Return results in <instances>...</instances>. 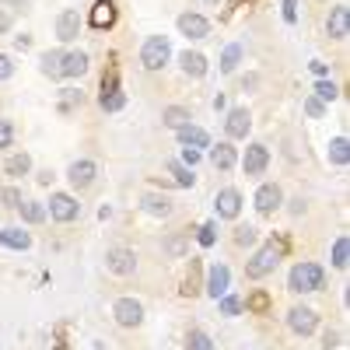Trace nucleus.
I'll return each instance as SVG.
<instances>
[{
	"instance_id": "38",
	"label": "nucleus",
	"mask_w": 350,
	"mask_h": 350,
	"mask_svg": "<svg viewBox=\"0 0 350 350\" xmlns=\"http://www.w3.org/2000/svg\"><path fill=\"white\" fill-rule=\"evenodd\" d=\"M14 148V123L11 120H0V151Z\"/></svg>"
},
{
	"instance_id": "22",
	"label": "nucleus",
	"mask_w": 350,
	"mask_h": 350,
	"mask_svg": "<svg viewBox=\"0 0 350 350\" xmlns=\"http://www.w3.org/2000/svg\"><path fill=\"white\" fill-rule=\"evenodd\" d=\"M242 60H245V46L242 42H228L224 53H221V74H235Z\"/></svg>"
},
{
	"instance_id": "48",
	"label": "nucleus",
	"mask_w": 350,
	"mask_h": 350,
	"mask_svg": "<svg viewBox=\"0 0 350 350\" xmlns=\"http://www.w3.org/2000/svg\"><path fill=\"white\" fill-rule=\"evenodd\" d=\"M214 109L224 112V109H228V98H224V95H214Z\"/></svg>"
},
{
	"instance_id": "31",
	"label": "nucleus",
	"mask_w": 350,
	"mask_h": 350,
	"mask_svg": "<svg viewBox=\"0 0 350 350\" xmlns=\"http://www.w3.org/2000/svg\"><path fill=\"white\" fill-rule=\"evenodd\" d=\"M315 98H319V102H336V98H340V88H336L329 77H319V81H315Z\"/></svg>"
},
{
	"instance_id": "52",
	"label": "nucleus",
	"mask_w": 350,
	"mask_h": 350,
	"mask_svg": "<svg viewBox=\"0 0 350 350\" xmlns=\"http://www.w3.org/2000/svg\"><path fill=\"white\" fill-rule=\"evenodd\" d=\"M207 4H217V0H207Z\"/></svg>"
},
{
	"instance_id": "24",
	"label": "nucleus",
	"mask_w": 350,
	"mask_h": 350,
	"mask_svg": "<svg viewBox=\"0 0 350 350\" xmlns=\"http://www.w3.org/2000/svg\"><path fill=\"white\" fill-rule=\"evenodd\" d=\"M326 158H329V165L347 168V161H350V144H347V137H333V140H329Z\"/></svg>"
},
{
	"instance_id": "46",
	"label": "nucleus",
	"mask_w": 350,
	"mask_h": 350,
	"mask_svg": "<svg viewBox=\"0 0 350 350\" xmlns=\"http://www.w3.org/2000/svg\"><path fill=\"white\" fill-rule=\"evenodd\" d=\"M308 67H312V74H315V77H329V67H326L323 60H312Z\"/></svg>"
},
{
	"instance_id": "12",
	"label": "nucleus",
	"mask_w": 350,
	"mask_h": 350,
	"mask_svg": "<svg viewBox=\"0 0 350 350\" xmlns=\"http://www.w3.org/2000/svg\"><path fill=\"white\" fill-rule=\"evenodd\" d=\"M270 165V151H267V144H249L245 154H242V168L245 175H262Z\"/></svg>"
},
{
	"instance_id": "3",
	"label": "nucleus",
	"mask_w": 350,
	"mask_h": 350,
	"mask_svg": "<svg viewBox=\"0 0 350 350\" xmlns=\"http://www.w3.org/2000/svg\"><path fill=\"white\" fill-rule=\"evenodd\" d=\"M168 60H172V42H168L165 36L144 39V46H140V64H144V70H161Z\"/></svg>"
},
{
	"instance_id": "36",
	"label": "nucleus",
	"mask_w": 350,
	"mask_h": 350,
	"mask_svg": "<svg viewBox=\"0 0 350 350\" xmlns=\"http://www.w3.org/2000/svg\"><path fill=\"white\" fill-rule=\"evenodd\" d=\"M329 256H333L329 262H333L336 270H347V235H340V239L333 242V252H329Z\"/></svg>"
},
{
	"instance_id": "1",
	"label": "nucleus",
	"mask_w": 350,
	"mask_h": 350,
	"mask_svg": "<svg viewBox=\"0 0 350 350\" xmlns=\"http://www.w3.org/2000/svg\"><path fill=\"white\" fill-rule=\"evenodd\" d=\"M326 284V270L319 267V262H295L287 273V287L295 291V295H312V291H323Z\"/></svg>"
},
{
	"instance_id": "15",
	"label": "nucleus",
	"mask_w": 350,
	"mask_h": 350,
	"mask_svg": "<svg viewBox=\"0 0 350 350\" xmlns=\"http://www.w3.org/2000/svg\"><path fill=\"white\" fill-rule=\"evenodd\" d=\"M175 25H179V32L186 36V39H207L211 36V21L207 18H203V14H179V21H175Z\"/></svg>"
},
{
	"instance_id": "4",
	"label": "nucleus",
	"mask_w": 350,
	"mask_h": 350,
	"mask_svg": "<svg viewBox=\"0 0 350 350\" xmlns=\"http://www.w3.org/2000/svg\"><path fill=\"white\" fill-rule=\"evenodd\" d=\"M46 214H49L53 221H60V224H70V221H77V214H81V203H77V196H70V193H53Z\"/></svg>"
},
{
	"instance_id": "26",
	"label": "nucleus",
	"mask_w": 350,
	"mask_h": 350,
	"mask_svg": "<svg viewBox=\"0 0 350 350\" xmlns=\"http://www.w3.org/2000/svg\"><path fill=\"white\" fill-rule=\"evenodd\" d=\"M189 120H193V116H189V109H183V105H168V109L161 112V123H165L168 130H183Z\"/></svg>"
},
{
	"instance_id": "29",
	"label": "nucleus",
	"mask_w": 350,
	"mask_h": 350,
	"mask_svg": "<svg viewBox=\"0 0 350 350\" xmlns=\"http://www.w3.org/2000/svg\"><path fill=\"white\" fill-rule=\"evenodd\" d=\"M186 350H217V343H214L207 333H203V329L193 326V329L186 333Z\"/></svg>"
},
{
	"instance_id": "35",
	"label": "nucleus",
	"mask_w": 350,
	"mask_h": 350,
	"mask_svg": "<svg viewBox=\"0 0 350 350\" xmlns=\"http://www.w3.org/2000/svg\"><path fill=\"white\" fill-rule=\"evenodd\" d=\"M98 102H102L105 112H120L126 105V95L123 92H105V95H98Z\"/></svg>"
},
{
	"instance_id": "11",
	"label": "nucleus",
	"mask_w": 350,
	"mask_h": 350,
	"mask_svg": "<svg viewBox=\"0 0 350 350\" xmlns=\"http://www.w3.org/2000/svg\"><path fill=\"white\" fill-rule=\"evenodd\" d=\"M214 211H217V217L221 221H235L239 214H242V193L239 189H221L217 196H214Z\"/></svg>"
},
{
	"instance_id": "40",
	"label": "nucleus",
	"mask_w": 350,
	"mask_h": 350,
	"mask_svg": "<svg viewBox=\"0 0 350 350\" xmlns=\"http://www.w3.org/2000/svg\"><path fill=\"white\" fill-rule=\"evenodd\" d=\"M308 116H312V120H323V116H326V102H319L315 95L312 98H305V105H301Z\"/></svg>"
},
{
	"instance_id": "19",
	"label": "nucleus",
	"mask_w": 350,
	"mask_h": 350,
	"mask_svg": "<svg viewBox=\"0 0 350 350\" xmlns=\"http://www.w3.org/2000/svg\"><path fill=\"white\" fill-rule=\"evenodd\" d=\"M81 36V14L77 11H64L56 18V39L60 42H74Z\"/></svg>"
},
{
	"instance_id": "42",
	"label": "nucleus",
	"mask_w": 350,
	"mask_h": 350,
	"mask_svg": "<svg viewBox=\"0 0 350 350\" xmlns=\"http://www.w3.org/2000/svg\"><path fill=\"white\" fill-rule=\"evenodd\" d=\"M284 21L287 25L298 21V0H284Z\"/></svg>"
},
{
	"instance_id": "41",
	"label": "nucleus",
	"mask_w": 350,
	"mask_h": 350,
	"mask_svg": "<svg viewBox=\"0 0 350 350\" xmlns=\"http://www.w3.org/2000/svg\"><path fill=\"white\" fill-rule=\"evenodd\" d=\"M186 245H189V239H186V235H175V239H168V242H165V252H168V256H183V252H186Z\"/></svg>"
},
{
	"instance_id": "27",
	"label": "nucleus",
	"mask_w": 350,
	"mask_h": 350,
	"mask_svg": "<svg viewBox=\"0 0 350 350\" xmlns=\"http://www.w3.org/2000/svg\"><path fill=\"white\" fill-rule=\"evenodd\" d=\"M4 172L11 175V179H21V175H28V172H32V154H11L8 158V165H4Z\"/></svg>"
},
{
	"instance_id": "28",
	"label": "nucleus",
	"mask_w": 350,
	"mask_h": 350,
	"mask_svg": "<svg viewBox=\"0 0 350 350\" xmlns=\"http://www.w3.org/2000/svg\"><path fill=\"white\" fill-rule=\"evenodd\" d=\"M60 60H64V53H60V49L42 53V56H39V70H42L46 77H53V81H56V77H60Z\"/></svg>"
},
{
	"instance_id": "8",
	"label": "nucleus",
	"mask_w": 350,
	"mask_h": 350,
	"mask_svg": "<svg viewBox=\"0 0 350 350\" xmlns=\"http://www.w3.org/2000/svg\"><path fill=\"white\" fill-rule=\"evenodd\" d=\"M315 326H319V315L308 308V305H295L287 312V329L291 333H298V336H312L315 333Z\"/></svg>"
},
{
	"instance_id": "9",
	"label": "nucleus",
	"mask_w": 350,
	"mask_h": 350,
	"mask_svg": "<svg viewBox=\"0 0 350 350\" xmlns=\"http://www.w3.org/2000/svg\"><path fill=\"white\" fill-rule=\"evenodd\" d=\"M67 179H70V186H74V189H88V186H95V179H98V165H95L92 158L70 161Z\"/></svg>"
},
{
	"instance_id": "23",
	"label": "nucleus",
	"mask_w": 350,
	"mask_h": 350,
	"mask_svg": "<svg viewBox=\"0 0 350 350\" xmlns=\"http://www.w3.org/2000/svg\"><path fill=\"white\" fill-rule=\"evenodd\" d=\"M0 245L14 249V252H25L28 245H32V235H28V231H21V228H4V231H0Z\"/></svg>"
},
{
	"instance_id": "20",
	"label": "nucleus",
	"mask_w": 350,
	"mask_h": 350,
	"mask_svg": "<svg viewBox=\"0 0 350 350\" xmlns=\"http://www.w3.org/2000/svg\"><path fill=\"white\" fill-rule=\"evenodd\" d=\"M179 67H183V74H186V77L200 81L203 74H207V56L196 53V49H186V53L179 56Z\"/></svg>"
},
{
	"instance_id": "34",
	"label": "nucleus",
	"mask_w": 350,
	"mask_h": 350,
	"mask_svg": "<svg viewBox=\"0 0 350 350\" xmlns=\"http://www.w3.org/2000/svg\"><path fill=\"white\" fill-rule=\"evenodd\" d=\"M196 242H200V249H211V245L217 242V221L200 224V231H196Z\"/></svg>"
},
{
	"instance_id": "16",
	"label": "nucleus",
	"mask_w": 350,
	"mask_h": 350,
	"mask_svg": "<svg viewBox=\"0 0 350 350\" xmlns=\"http://www.w3.org/2000/svg\"><path fill=\"white\" fill-rule=\"evenodd\" d=\"M140 207H144V214H151V217H172L175 203H172L168 193H144L140 196Z\"/></svg>"
},
{
	"instance_id": "6",
	"label": "nucleus",
	"mask_w": 350,
	"mask_h": 350,
	"mask_svg": "<svg viewBox=\"0 0 350 350\" xmlns=\"http://www.w3.org/2000/svg\"><path fill=\"white\" fill-rule=\"evenodd\" d=\"M112 319H116L123 329H137V326L144 323V305H140L137 298H120V301L112 305Z\"/></svg>"
},
{
	"instance_id": "43",
	"label": "nucleus",
	"mask_w": 350,
	"mask_h": 350,
	"mask_svg": "<svg viewBox=\"0 0 350 350\" xmlns=\"http://www.w3.org/2000/svg\"><path fill=\"white\" fill-rule=\"evenodd\" d=\"M14 74V64H11V56L8 53H0V81H8Z\"/></svg>"
},
{
	"instance_id": "17",
	"label": "nucleus",
	"mask_w": 350,
	"mask_h": 350,
	"mask_svg": "<svg viewBox=\"0 0 350 350\" xmlns=\"http://www.w3.org/2000/svg\"><path fill=\"white\" fill-rule=\"evenodd\" d=\"M88 67H92L88 53L84 49H70V53H64V60H60V77H84Z\"/></svg>"
},
{
	"instance_id": "13",
	"label": "nucleus",
	"mask_w": 350,
	"mask_h": 350,
	"mask_svg": "<svg viewBox=\"0 0 350 350\" xmlns=\"http://www.w3.org/2000/svg\"><path fill=\"white\" fill-rule=\"evenodd\" d=\"M228 287H231V270L224 267V262H214V267L207 270V298H221L228 295Z\"/></svg>"
},
{
	"instance_id": "33",
	"label": "nucleus",
	"mask_w": 350,
	"mask_h": 350,
	"mask_svg": "<svg viewBox=\"0 0 350 350\" xmlns=\"http://www.w3.org/2000/svg\"><path fill=\"white\" fill-rule=\"evenodd\" d=\"M217 308H221V315L235 319V315H242L245 301H242V298H235V295H221V298H217Z\"/></svg>"
},
{
	"instance_id": "50",
	"label": "nucleus",
	"mask_w": 350,
	"mask_h": 350,
	"mask_svg": "<svg viewBox=\"0 0 350 350\" xmlns=\"http://www.w3.org/2000/svg\"><path fill=\"white\" fill-rule=\"evenodd\" d=\"M8 28H11V18H8L4 11H0V32H8Z\"/></svg>"
},
{
	"instance_id": "10",
	"label": "nucleus",
	"mask_w": 350,
	"mask_h": 350,
	"mask_svg": "<svg viewBox=\"0 0 350 350\" xmlns=\"http://www.w3.org/2000/svg\"><path fill=\"white\" fill-rule=\"evenodd\" d=\"M280 203H284V189H280L277 183H262V186L256 189V211H259L262 217H270L273 211H280Z\"/></svg>"
},
{
	"instance_id": "47",
	"label": "nucleus",
	"mask_w": 350,
	"mask_h": 350,
	"mask_svg": "<svg viewBox=\"0 0 350 350\" xmlns=\"http://www.w3.org/2000/svg\"><path fill=\"white\" fill-rule=\"evenodd\" d=\"M14 46L18 49H28V46H32V39H28V36H14Z\"/></svg>"
},
{
	"instance_id": "21",
	"label": "nucleus",
	"mask_w": 350,
	"mask_h": 350,
	"mask_svg": "<svg viewBox=\"0 0 350 350\" xmlns=\"http://www.w3.org/2000/svg\"><path fill=\"white\" fill-rule=\"evenodd\" d=\"M211 165H214L217 172H231V168L239 165V151L224 140V144H217V148H211Z\"/></svg>"
},
{
	"instance_id": "49",
	"label": "nucleus",
	"mask_w": 350,
	"mask_h": 350,
	"mask_svg": "<svg viewBox=\"0 0 350 350\" xmlns=\"http://www.w3.org/2000/svg\"><path fill=\"white\" fill-rule=\"evenodd\" d=\"M291 214H305V203L301 200H291Z\"/></svg>"
},
{
	"instance_id": "45",
	"label": "nucleus",
	"mask_w": 350,
	"mask_h": 350,
	"mask_svg": "<svg viewBox=\"0 0 350 350\" xmlns=\"http://www.w3.org/2000/svg\"><path fill=\"white\" fill-rule=\"evenodd\" d=\"M0 196H4V203H8V207H21V193H18V189H4Z\"/></svg>"
},
{
	"instance_id": "5",
	"label": "nucleus",
	"mask_w": 350,
	"mask_h": 350,
	"mask_svg": "<svg viewBox=\"0 0 350 350\" xmlns=\"http://www.w3.org/2000/svg\"><path fill=\"white\" fill-rule=\"evenodd\" d=\"M105 270H109L112 277H130V273L137 270V256H133V249L112 245V249L105 252Z\"/></svg>"
},
{
	"instance_id": "7",
	"label": "nucleus",
	"mask_w": 350,
	"mask_h": 350,
	"mask_svg": "<svg viewBox=\"0 0 350 350\" xmlns=\"http://www.w3.org/2000/svg\"><path fill=\"white\" fill-rule=\"evenodd\" d=\"M252 130V112L245 105H235V109H228V120H224V133L231 140H245Z\"/></svg>"
},
{
	"instance_id": "18",
	"label": "nucleus",
	"mask_w": 350,
	"mask_h": 350,
	"mask_svg": "<svg viewBox=\"0 0 350 350\" xmlns=\"http://www.w3.org/2000/svg\"><path fill=\"white\" fill-rule=\"evenodd\" d=\"M175 137H179V148H193V151L211 148V133L203 126H193V123H186L183 130H175Z\"/></svg>"
},
{
	"instance_id": "44",
	"label": "nucleus",
	"mask_w": 350,
	"mask_h": 350,
	"mask_svg": "<svg viewBox=\"0 0 350 350\" xmlns=\"http://www.w3.org/2000/svg\"><path fill=\"white\" fill-rule=\"evenodd\" d=\"M200 158H203L200 151H193V148H183V165H186V168H196V165H200Z\"/></svg>"
},
{
	"instance_id": "32",
	"label": "nucleus",
	"mask_w": 350,
	"mask_h": 350,
	"mask_svg": "<svg viewBox=\"0 0 350 350\" xmlns=\"http://www.w3.org/2000/svg\"><path fill=\"white\" fill-rule=\"evenodd\" d=\"M168 168H172V175H175V183H179L183 189H193V186H196V175H193V168H186L183 161H172Z\"/></svg>"
},
{
	"instance_id": "51",
	"label": "nucleus",
	"mask_w": 350,
	"mask_h": 350,
	"mask_svg": "<svg viewBox=\"0 0 350 350\" xmlns=\"http://www.w3.org/2000/svg\"><path fill=\"white\" fill-rule=\"evenodd\" d=\"M95 350H105V347H102V343H95Z\"/></svg>"
},
{
	"instance_id": "14",
	"label": "nucleus",
	"mask_w": 350,
	"mask_h": 350,
	"mask_svg": "<svg viewBox=\"0 0 350 350\" xmlns=\"http://www.w3.org/2000/svg\"><path fill=\"white\" fill-rule=\"evenodd\" d=\"M326 32H329V39H336V42H343V39L350 36V11H347V4H336V8L329 11Z\"/></svg>"
},
{
	"instance_id": "2",
	"label": "nucleus",
	"mask_w": 350,
	"mask_h": 350,
	"mask_svg": "<svg viewBox=\"0 0 350 350\" xmlns=\"http://www.w3.org/2000/svg\"><path fill=\"white\" fill-rule=\"evenodd\" d=\"M277 262H280V245H277V242H262V245L252 252V259L245 262V277H252V280L270 277V273L277 270Z\"/></svg>"
},
{
	"instance_id": "25",
	"label": "nucleus",
	"mask_w": 350,
	"mask_h": 350,
	"mask_svg": "<svg viewBox=\"0 0 350 350\" xmlns=\"http://www.w3.org/2000/svg\"><path fill=\"white\" fill-rule=\"evenodd\" d=\"M109 25H116V4L112 0H98L92 8V28H109Z\"/></svg>"
},
{
	"instance_id": "39",
	"label": "nucleus",
	"mask_w": 350,
	"mask_h": 350,
	"mask_svg": "<svg viewBox=\"0 0 350 350\" xmlns=\"http://www.w3.org/2000/svg\"><path fill=\"white\" fill-rule=\"evenodd\" d=\"M252 242H256V228H252V224L235 228V245H242V249H245V245H252Z\"/></svg>"
},
{
	"instance_id": "30",
	"label": "nucleus",
	"mask_w": 350,
	"mask_h": 350,
	"mask_svg": "<svg viewBox=\"0 0 350 350\" xmlns=\"http://www.w3.org/2000/svg\"><path fill=\"white\" fill-rule=\"evenodd\" d=\"M21 217L28 224H42L46 221V207H42V203H36V200H21Z\"/></svg>"
},
{
	"instance_id": "37",
	"label": "nucleus",
	"mask_w": 350,
	"mask_h": 350,
	"mask_svg": "<svg viewBox=\"0 0 350 350\" xmlns=\"http://www.w3.org/2000/svg\"><path fill=\"white\" fill-rule=\"evenodd\" d=\"M84 95L77 92V88H64V95H60V112H70L74 105H81Z\"/></svg>"
}]
</instances>
